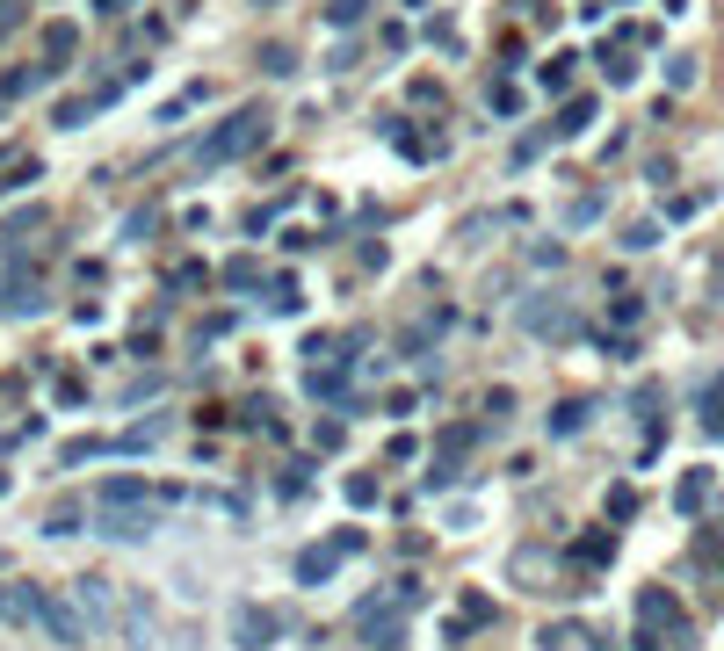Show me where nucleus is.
<instances>
[{
  "label": "nucleus",
  "instance_id": "1",
  "mask_svg": "<svg viewBox=\"0 0 724 651\" xmlns=\"http://www.w3.org/2000/svg\"><path fill=\"white\" fill-rule=\"evenodd\" d=\"M261 131V109H239L232 123H218V138H210V160H225V152L239 145V138H254Z\"/></svg>",
  "mask_w": 724,
  "mask_h": 651
}]
</instances>
